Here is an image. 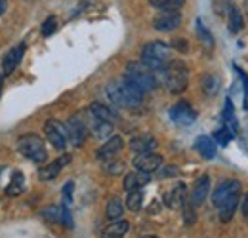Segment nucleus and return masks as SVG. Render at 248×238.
<instances>
[{
    "label": "nucleus",
    "mask_w": 248,
    "mask_h": 238,
    "mask_svg": "<svg viewBox=\"0 0 248 238\" xmlns=\"http://www.w3.org/2000/svg\"><path fill=\"white\" fill-rule=\"evenodd\" d=\"M239 193H241V181H235V179L219 183V187L214 191L212 202L219 209V217L223 223L233 217L235 209L239 206Z\"/></svg>",
    "instance_id": "nucleus-1"
},
{
    "label": "nucleus",
    "mask_w": 248,
    "mask_h": 238,
    "mask_svg": "<svg viewBox=\"0 0 248 238\" xmlns=\"http://www.w3.org/2000/svg\"><path fill=\"white\" fill-rule=\"evenodd\" d=\"M107 95L109 99L119 105V107H124V109H136L141 105L143 101V91L140 88H136L130 80H119V82H111L107 86Z\"/></svg>",
    "instance_id": "nucleus-2"
},
{
    "label": "nucleus",
    "mask_w": 248,
    "mask_h": 238,
    "mask_svg": "<svg viewBox=\"0 0 248 238\" xmlns=\"http://www.w3.org/2000/svg\"><path fill=\"white\" fill-rule=\"evenodd\" d=\"M162 82L170 93H182L189 84V69L184 61H170L162 69Z\"/></svg>",
    "instance_id": "nucleus-3"
},
{
    "label": "nucleus",
    "mask_w": 248,
    "mask_h": 238,
    "mask_svg": "<svg viewBox=\"0 0 248 238\" xmlns=\"http://www.w3.org/2000/svg\"><path fill=\"white\" fill-rule=\"evenodd\" d=\"M141 63L151 71H162L170 63V48L164 42H149L141 50Z\"/></svg>",
    "instance_id": "nucleus-4"
},
{
    "label": "nucleus",
    "mask_w": 248,
    "mask_h": 238,
    "mask_svg": "<svg viewBox=\"0 0 248 238\" xmlns=\"http://www.w3.org/2000/svg\"><path fill=\"white\" fill-rule=\"evenodd\" d=\"M124 78L130 80L136 88H140L143 93L156 88V80H155L153 71L147 69L143 63H136V61L128 63V65H126V74H124Z\"/></svg>",
    "instance_id": "nucleus-5"
},
{
    "label": "nucleus",
    "mask_w": 248,
    "mask_h": 238,
    "mask_svg": "<svg viewBox=\"0 0 248 238\" xmlns=\"http://www.w3.org/2000/svg\"><path fill=\"white\" fill-rule=\"evenodd\" d=\"M17 150H19L25 158L32 160V162H46V158H48L44 141H42L38 135H34V134L23 135V137L17 141Z\"/></svg>",
    "instance_id": "nucleus-6"
},
{
    "label": "nucleus",
    "mask_w": 248,
    "mask_h": 238,
    "mask_svg": "<svg viewBox=\"0 0 248 238\" xmlns=\"http://www.w3.org/2000/svg\"><path fill=\"white\" fill-rule=\"evenodd\" d=\"M44 134H46L48 141L52 143V147H56L58 150L65 149L69 135H67V128L63 126L62 122H58V120H48V122L44 124Z\"/></svg>",
    "instance_id": "nucleus-7"
},
{
    "label": "nucleus",
    "mask_w": 248,
    "mask_h": 238,
    "mask_svg": "<svg viewBox=\"0 0 248 238\" xmlns=\"http://www.w3.org/2000/svg\"><path fill=\"white\" fill-rule=\"evenodd\" d=\"M65 128H67V135H69L73 147H80V145L84 143V139H86V132H88V126L84 124L82 117H78V115L71 117Z\"/></svg>",
    "instance_id": "nucleus-8"
},
{
    "label": "nucleus",
    "mask_w": 248,
    "mask_h": 238,
    "mask_svg": "<svg viewBox=\"0 0 248 238\" xmlns=\"http://www.w3.org/2000/svg\"><path fill=\"white\" fill-rule=\"evenodd\" d=\"M182 23V14L178 10H166V12H160L153 19V27L160 32H170V30L178 29Z\"/></svg>",
    "instance_id": "nucleus-9"
},
{
    "label": "nucleus",
    "mask_w": 248,
    "mask_h": 238,
    "mask_svg": "<svg viewBox=\"0 0 248 238\" xmlns=\"http://www.w3.org/2000/svg\"><path fill=\"white\" fill-rule=\"evenodd\" d=\"M170 119L178 126H191L197 120V113L187 101H180L170 109Z\"/></svg>",
    "instance_id": "nucleus-10"
},
{
    "label": "nucleus",
    "mask_w": 248,
    "mask_h": 238,
    "mask_svg": "<svg viewBox=\"0 0 248 238\" xmlns=\"http://www.w3.org/2000/svg\"><path fill=\"white\" fill-rule=\"evenodd\" d=\"M134 166L138 172H145V174H151L158 170L162 166V156L155 154V152H147V154H138L134 158Z\"/></svg>",
    "instance_id": "nucleus-11"
},
{
    "label": "nucleus",
    "mask_w": 248,
    "mask_h": 238,
    "mask_svg": "<svg viewBox=\"0 0 248 238\" xmlns=\"http://www.w3.org/2000/svg\"><path fill=\"white\" fill-rule=\"evenodd\" d=\"M208 193H210V178L208 176H201V178L195 181V187L191 191V204L195 208L201 206V204H204Z\"/></svg>",
    "instance_id": "nucleus-12"
},
{
    "label": "nucleus",
    "mask_w": 248,
    "mask_h": 238,
    "mask_svg": "<svg viewBox=\"0 0 248 238\" xmlns=\"http://www.w3.org/2000/svg\"><path fill=\"white\" fill-rule=\"evenodd\" d=\"M69 160H71V156H69V154H65V156L58 158V160H54V162L44 164V166L38 170V178L42 179V181H52V179H56L58 178V174L62 172L63 166H67V164H69Z\"/></svg>",
    "instance_id": "nucleus-13"
},
{
    "label": "nucleus",
    "mask_w": 248,
    "mask_h": 238,
    "mask_svg": "<svg viewBox=\"0 0 248 238\" xmlns=\"http://www.w3.org/2000/svg\"><path fill=\"white\" fill-rule=\"evenodd\" d=\"M186 198H187V187L184 183H178L172 191H168V193L164 194V204H166L168 208L178 209L186 204Z\"/></svg>",
    "instance_id": "nucleus-14"
},
{
    "label": "nucleus",
    "mask_w": 248,
    "mask_h": 238,
    "mask_svg": "<svg viewBox=\"0 0 248 238\" xmlns=\"http://www.w3.org/2000/svg\"><path fill=\"white\" fill-rule=\"evenodd\" d=\"M23 54H25V46L19 44V46L12 48V50L4 56V60H2V71H4V74H10V73H14V71L17 69V65L23 60Z\"/></svg>",
    "instance_id": "nucleus-15"
},
{
    "label": "nucleus",
    "mask_w": 248,
    "mask_h": 238,
    "mask_svg": "<svg viewBox=\"0 0 248 238\" xmlns=\"http://www.w3.org/2000/svg\"><path fill=\"white\" fill-rule=\"evenodd\" d=\"M130 149L138 154H147L156 149V139L153 135H138L130 141Z\"/></svg>",
    "instance_id": "nucleus-16"
},
{
    "label": "nucleus",
    "mask_w": 248,
    "mask_h": 238,
    "mask_svg": "<svg viewBox=\"0 0 248 238\" xmlns=\"http://www.w3.org/2000/svg\"><path fill=\"white\" fill-rule=\"evenodd\" d=\"M123 145L124 143H123V139H121V137H117V135H115V137H111V139H109L101 149L97 150V158H99V160H103V162H105V160L115 158V156L121 152Z\"/></svg>",
    "instance_id": "nucleus-17"
},
{
    "label": "nucleus",
    "mask_w": 248,
    "mask_h": 238,
    "mask_svg": "<svg viewBox=\"0 0 248 238\" xmlns=\"http://www.w3.org/2000/svg\"><path fill=\"white\" fill-rule=\"evenodd\" d=\"M195 149L202 158L210 160V158L216 156V141L212 137H208V135H201V137L195 139Z\"/></svg>",
    "instance_id": "nucleus-18"
},
{
    "label": "nucleus",
    "mask_w": 248,
    "mask_h": 238,
    "mask_svg": "<svg viewBox=\"0 0 248 238\" xmlns=\"http://www.w3.org/2000/svg\"><path fill=\"white\" fill-rule=\"evenodd\" d=\"M151 181L149 174L145 172H132L124 178V189L126 191H136V189H143L147 183Z\"/></svg>",
    "instance_id": "nucleus-19"
},
{
    "label": "nucleus",
    "mask_w": 248,
    "mask_h": 238,
    "mask_svg": "<svg viewBox=\"0 0 248 238\" xmlns=\"http://www.w3.org/2000/svg\"><path fill=\"white\" fill-rule=\"evenodd\" d=\"M128 229H130L128 221H124V219H117V221L109 223V225L103 229L101 238H124V235L128 233Z\"/></svg>",
    "instance_id": "nucleus-20"
},
{
    "label": "nucleus",
    "mask_w": 248,
    "mask_h": 238,
    "mask_svg": "<svg viewBox=\"0 0 248 238\" xmlns=\"http://www.w3.org/2000/svg\"><path fill=\"white\" fill-rule=\"evenodd\" d=\"M90 128H92L93 135H95V137H99V139L109 137V135L113 134V122H105V120L93 119V117H92V124H90Z\"/></svg>",
    "instance_id": "nucleus-21"
},
{
    "label": "nucleus",
    "mask_w": 248,
    "mask_h": 238,
    "mask_svg": "<svg viewBox=\"0 0 248 238\" xmlns=\"http://www.w3.org/2000/svg\"><path fill=\"white\" fill-rule=\"evenodd\" d=\"M90 115L93 119L105 120V122H113V119H115V113L109 107H105L103 103H97V101L90 105Z\"/></svg>",
    "instance_id": "nucleus-22"
},
{
    "label": "nucleus",
    "mask_w": 248,
    "mask_h": 238,
    "mask_svg": "<svg viewBox=\"0 0 248 238\" xmlns=\"http://www.w3.org/2000/svg\"><path fill=\"white\" fill-rule=\"evenodd\" d=\"M223 122H225V128L235 135V134H237V119H235V109H233L231 99L225 101V107H223Z\"/></svg>",
    "instance_id": "nucleus-23"
},
{
    "label": "nucleus",
    "mask_w": 248,
    "mask_h": 238,
    "mask_svg": "<svg viewBox=\"0 0 248 238\" xmlns=\"http://www.w3.org/2000/svg\"><path fill=\"white\" fill-rule=\"evenodd\" d=\"M124 213V208H123V202H121V198H111L109 202H107V209H105V215H107V219H111V221H117V219H121Z\"/></svg>",
    "instance_id": "nucleus-24"
},
{
    "label": "nucleus",
    "mask_w": 248,
    "mask_h": 238,
    "mask_svg": "<svg viewBox=\"0 0 248 238\" xmlns=\"http://www.w3.org/2000/svg\"><path fill=\"white\" fill-rule=\"evenodd\" d=\"M23 185H25V178H23V174H21V172H14L10 185L6 187V193H8L10 196H17V194H21Z\"/></svg>",
    "instance_id": "nucleus-25"
},
{
    "label": "nucleus",
    "mask_w": 248,
    "mask_h": 238,
    "mask_svg": "<svg viewBox=\"0 0 248 238\" xmlns=\"http://www.w3.org/2000/svg\"><path fill=\"white\" fill-rule=\"evenodd\" d=\"M197 36H199L201 44H202L206 50H212V46H214V38H212L210 30L204 27V23H202L201 19H197Z\"/></svg>",
    "instance_id": "nucleus-26"
},
{
    "label": "nucleus",
    "mask_w": 248,
    "mask_h": 238,
    "mask_svg": "<svg viewBox=\"0 0 248 238\" xmlns=\"http://www.w3.org/2000/svg\"><path fill=\"white\" fill-rule=\"evenodd\" d=\"M126 206L132 211H140L143 206V193L141 189H136V191H130L128 193V198H126Z\"/></svg>",
    "instance_id": "nucleus-27"
},
{
    "label": "nucleus",
    "mask_w": 248,
    "mask_h": 238,
    "mask_svg": "<svg viewBox=\"0 0 248 238\" xmlns=\"http://www.w3.org/2000/svg\"><path fill=\"white\" fill-rule=\"evenodd\" d=\"M227 19H229V30H231L233 34H237L239 30L245 27V21H243V15H241V10H237L235 6H233V10L229 12Z\"/></svg>",
    "instance_id": "nucleus-28"
},
{
    "label": "nucleus",
    "mask_w": 248,
    "mask_h": 238,
    "mask_svg": "<svg viewBox=\"0 0 248 238\" xmlns=\"http://www.w3.org/2000/svg\"><path fill=\"white\" fill-rule=\"evenodd\" d=\"M202 91L206 93V95H216L217 91H219V78L214 76V74H206V76H202Z\"/></svg>",
    "instance_id": "nucleus-29"
},
{
    "label": "nucleus",
    "mask_w": 248,
    "mask_h": 238,
    "mask_svg": "<svg viewBox=\"0 0 248 238\" xmlns=\"http://www.w3.org/2000/svg\"><path fill=\"white\" fill-rule=\"evenodd\" d=\"M149 4L156 10L166 12V10H180L186 4V0H149Z\"/></svg>",
    "instance_id": "nucleus-30"
},
{
    "label": "nucleus",
    "mask_w": 248,
    "mask_h": 238,
    "mask_svg": "<svg viewBox=\"0 0 248 238\" xmlns=\"http://www.w3.org/2000/svg\"><path fill=\"white\" fill-rule=\"evenodd\" d=\"M42 217L50 223H62V206H48L42 211Z\"/></svg>",
    "instance_id": "nucleus-31"
},
{
    "label": "nucleus",
    "mask_w": 248,
    "mask_h": 238,
    "mask_svg": "<svg viewBox=\"0 0 248 238\" xmlns=\"http://www.w3.org/2000/svg\"><path fill=\"white\" fill-rule=\"evenodd\" d=\"M103 170H105L107 174H111V176H119V174H123L124 162H121V160H115V158L105 160V162H103Z\"/></svg>",
    "instance_id": "nucleus-32"
},
{
    "label": "nucleus",
    "mask_w": 248,
    "mask_h": 238,
    "mask_svg": "<svg viewBox=\"0 0 248 238\" xmlns=\"http://www.w3.org/2000/svg\"><path fill=\"white\" fill-rule=\"evenodd\" d=\"M231 137H233V134L227 128H219V130H216V134H214V141L219 143L221 147H225L231 141Z\"/></svg>",
    "instance_id": "nucleus-33"
},
{
    "label": "nucleus",
    "mask_w": 248,
    "mask_h": 238,
    "mask_svg": "<svg viewBox=\"0 0 248 238\" xmlns=\"http://www.w3.org/2000/svg\"><path fill=\"white\" fill-rule=\"evenodd\" d=\"M214 10L217 15H229V12L233 10L231 0H214Z\"/></svg>",
    "instance_id": "nucleus-34"
},
{
    "label": "nucleus",
    "mask_w": 248,
    "mask_h": 238,
    "mask_svg": "<svg viewBox=\"0 0 248 238\" xmlns=\"http://www.w3.org/2000/svg\"><path fill=\"white\" fill-rule=\"evenodd\" d=\"M58 29V19L56 17H48L44 23H42V27H40V32H42V36H50V34H54Z\"/></svg>",
    "instance_id": "nucleus-35"
},
{
    "label": "nucleus",
    "mask_w": 248,
    "mask_h": 238,
    "mask_svg": "<svg viewBox=\"0 0 248 238\" xmlns=\"http://www.w3.org/2000/svg\"><path fill=\"white\" fill-rule=\"evenodd\" d=\"M182 209H184V221H186V225L187 227L193 225V223H195V206H193L191 202H186V204L182 206Z\"/></svg>",
    "instance_id": "nucleus-36"
},
{
    "label": "nucleus",
    "mask_w": 248,
    "mask_h": 238,
    "mask_svg": "<svg viewBox=\"0 0 248 238\" xmlns=\"http://www.w3.org/2000/svg\"><path fill=\"white\" fill-rule=\"evenodd\" d=\"M62 223L67 227H73V219H71V213H69L67 206H62Z\"/></svg>",
    "instance_id": "nucleus-37"
},
{
    "label": "nucleus",
    "mask_w": 248,
    "mask_h": 238,
    "mask_svg": "<svg viewBox=\"0 0 248 238\" xmlns=\"http://www.w3.org/2000/svg\"><path fill=\"white\" fill-rule=\"evenodd\" d=\"M172 46H174L176 50H182V52H187V42H186V38H176V40L172 42Z\"/></svg>",
    "instance_id": "nucleus-38"
},
{
    "label": "nucleus",
    "mask_w": 248,
    "mask_h": 238,
    "mask_svg": "<svg viewBox=\"0 0 248 238\" xmlns=\"http://www.w3.org/2000/svg\"><path fill=\"white\" fill-rule=\"evenodd\" d=\"M63 196H65V202H71V196H73V183H67L63 187Z\"/></svg>",
    "instance_id": "nucleus-39"
},
{
    "label": "nucleus",
    "mask_w": 248,
    "mask_h": 238,
    "mask_svg": "<svg viewBox=\"0 0 248 238\" xmlns=\"http://www.w3.org/2000/svg\"><path fill=\"white\" fill-rule=\"evenodd\" d=\"M237 73H239V76L243 78V82H245V99H248V74L245 71H241L239 67H237Z\"/></svg>",
    "instance_id": "nucleus-40"
},
{
    "label": "nucleus",
    "mask_w": 248,
    "mask_h": 238,
    "mask_svg": "<svg viewBox=\"0 0 248 238\" xmlns=\"http://www.w3.org/2000/svg\"><path fill=\"white\" fill-rule=\"evenodd\" d=\"M243 215L248 217V193H247V196H245V200H243Z\"/></svg>",
    "instance_id": "nucleus-41"
},
{
    "label": "nucleus",
    "mask_w": 248,
    "mask_h": 238,
    "mask_svg": "<svg viewBox=\"0 0 248 238\" xmlns=\"http://www.w3.org/2000/svg\"><path fill=\"white\" fill-rule=\"evenodd\" d=\"M6 8H8V2L6 0H0V15L6 12Z\"/></svg>",
    "instance_id": "nucleus-42"
},
{
    "label": "nucleus",
    "mask_w": 248,
    "mask_h": 238,
    "mask_svg": "<svg viewBox=\"0 0 248 238\" xmlns=\"http://www.w3.org/2000/svg\"><path fill=\"white\" fill-rule=\"evenodd\" d=\"M245 10H247V14H248V0H245Z\"/></svg>",
    "instance_id": "nucleus-43"
},
{
    "label": "nucleus",
    "mask_w": 248,
    "mask_h": 238,
    "mask_svg": "<svg viewBox=\"0 0 248 238\" xmlns=\"http://www.w3.org/2000/svg\"><path fill=\"white\" fill-rule=\"evenodd\" d=\"M0 91H2V74H0Z\"/></svg>",
    "instance_id": "nucleus-44"
},
{
    "label": "nucleus",
    "mask_w": 248,
    "mask_h": 238,
    "mask_svg": "<svg viewBox=\"0 0 248 238\" xmlns=\"http://www.w3.org/2000/svg\"><path fill=\"white\" fill-rule=\"evenodd\" d=\"M143 238H158V237H143Z\"/></svg>",
    "instance_id": "nucleus-45"
}]
</instances>
